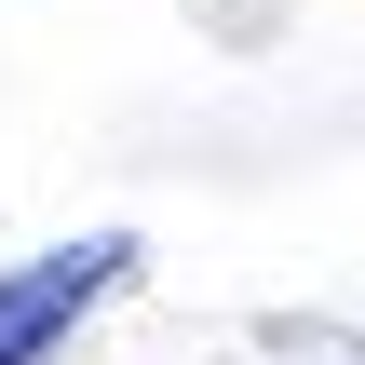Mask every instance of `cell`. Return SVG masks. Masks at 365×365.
<instances>
[{"label": "cell", "instance_id": "cell-1", "mask_svg": "<svg viewBox=\"0 0 365 365\" xmlns=\"http://www.w3.org/2000/svg\"><path fill=\"white\" fill-rule=\"evenodd\" d=\"M122 271H135V230H95V244H54V257H27V271H0V365H41Z\"/></svg>", "mask_w": 365, "mask_h": 365}]
</instances>
